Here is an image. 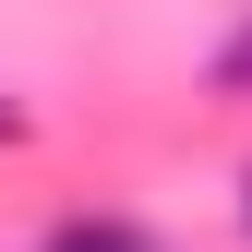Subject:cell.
<instances>
[{
  "mask_svg": "<svg viewBox=\"0 0 252 252\" xmlns=\"http://www.w3.org/2000/svg\"><path fill=\"white\" fill-rule=\"evenodd\" d=\"M216 84H228V96H252V24H240L228 48H216Z\"/></svg>",
  "mask_w": 252,
  "mask_h": 252,
  "instance_id": "cell-2",
  "label": "cell"
},
{
  "mask_svg": "<svg viewBox=\"0 0 252 252\" xmlns=\"http://www.w3.org/2000/svg\"><path fill=\"white\" fill-rule=\"evenodd\" d=\"M240 216H252V204H240Z\"/></svg>",
  "mask_w": 252,
  "mask_h": 252,
  "instance_id": "cell-4",
  "label": "cell"
},
{
  "mask_svg": "<svg viewBox=\"0 0 252 252\" xmlns=\"http://www.w3.org/2000/svg\"><path fill=\"white\" fill-rule=\"evenodd\" d=\"M48 252H156V240L120 228V216H72V228H48Z\"/></svg>",
  "mask_w": 252,
  "mask_h": 252,
  "instance_id": "cell-1",
  "label": "cell"
},
{
  "mask_svg": "<svg viewBox=\"0 0 252 252\" xmlns=\"http://www.w3.org/2000/svg\"><path fill=\"white\" fill-rule=\"evenodd\" d=\"M12 132H24V108H12V96H0V144H12Z\"/></svg>",
  "mask_w": 252,
  "mask_h": 252,
  "instance_id": "cell-3",
  "label": "cell"
}]
</instances>
